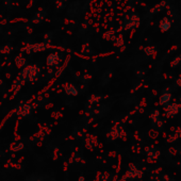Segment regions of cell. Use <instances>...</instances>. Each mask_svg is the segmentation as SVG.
Returning <instances> with one entry per match:
<instances>
[{"label":"cell","mask_w":181,"mask_h":181,"mask_svg":"<svg viewBox=\"0 0 181 181\" xmlns=\"http://www.w3.org/2000/svg\"><path fill=\"white\" fill-rule=\"evenodd\" d=\"M11 5H12V2L11 0H4V7H7V9H11Z\"/></svg>","instance_id":"ba28073f"},{"label":"cell","mask_w":181,"mask_h":181,"mask_svg":"<svg viewBox=\"0 0 181 181\" xmlns=\"http://www.w3.org/2000/svg\"><path fill=\"white\" fill-rule=\"evenodd\" d=\"M12 50V46L10 44H7V45H4L2 47L0 48V52L1 53H10Z\"/></svg>","instance_id":"5b68a950"},{"label":"cell","mask_w":181,"mask_h":181,"mask_svg":"<svg viewBox=\"0 0 181 181\" xmlns=\"http://www.w3.org/2000/svg\"><path fill=\"white\" fill-rule=\"evenodd\" d=\"M55 4H57V9H62V7H63V3H62V0H57V2H55Z\"/></svg>","instance_id":"9c48e42d"},{"label":"cell","mask_w":181,"mask_h":181,"mask_svg":"<svg viewBox=\"0 0 181 181\" xmlns=\"http://www.w3.org/2000/svg\"><path fill=\"white\" fill-rule=\"evenodd\" d=\"M172 27V22L167 17H164L161 20V24H160V29L162 30L163 32H166L170 30V28Z\"/></svg>","instance_id":"7a4b0ae2"},{"label":"cell","mask_w":181,"mask_h":181,"mask_svg":"<svg viewBox=\"0 0 181 181\" xmlns=\"http://www.w3.org/2000/svg\"><path fill=\"white\" fill-rule=\"evenodd\" d=\"M151 48H152V47L146 48V49H145V51H146V52H147L148 54H151V53H152V51H153V49H151Z\"/></svg>","instance_id":"7c38bea8"},{"label":"cell","mask_w":181,"mask_h":181,"mask_svg":"<svg viewBox=\"0 0 181 181\" xmlns=\"http://www.w3.org/2000/svg\"><path fill=\"white\" fill-rule=\"evenodd\" d=\"M138 24H140V18L138 15H131L128 22H126V29H132L134 27L138 26Z\"/></svg>","instance_id":"6da1fadb"},{"label":"cell","mask_w":181,"mask_h":181,"mask_svg":"<svg viewBox=\"0 0 181 181\" xmlns=\"http://www.w3.org/2000/svg\"><path fill=\"white\" fill-rule=\"evenodd\" d=\"M170 99V95H163L161 97V103L162 105H166V102H168V100Z\"/></svg>","instance_id":"52a82bcc"},{"label":"cell","mask_w":181,"mask_h":181,"mask_svg":"<svg viewBox=\"0 0 181 181\" xmlns=\"http://www.w3.org/2000/svg\"><path fill=\"white\" fill-rule=\"evenodd\" d=\"M33 17L36 18L37 20H40V22H42V20H43L44 18L46 17V11H45L44 9H42V7H41L40 10H38V11L36 12L35 15H34Z\"/></svg>","instance_id":"277c9868"},{"label":"cell","mask_w":181,"mask_h":181,"mask_svg":"<svg viewBox=\"0 0 181 181\" xmlns=\"http://www.w3.org/2000/svg\"><path fill=\"white\" fill-rule=\"evenodd\" d=\"M59 63V55L57 53H51L47 58V64L50 66L57 65Z\"/></svg>","instance_id":"3957f363"},{"label":"cell","mask_w":181,"mask_h":181,"mask_svg":"<svg viewBox=\"0 0 181 181\" xmlns=\"http://www.w3.org/2000/svg\"><path fill=\"white\" fill-rule=\"evenodd\" d=\"M7 20H9L7 18H5V19H2V20L0 22V24H1V25H5V24H7Z\"/></svg>","instance_id":"4fadbf2b"},{"label":"cell","mask_w":181,"mask_h":181,"mask_svg":"<svg viewBox=\"0 0 181 181\" xmlns=\"http://www.w3.org/2000/svg\"><path fill=\"white\" fill-rule=\"evenodd\" d=\"M164 7H165V2H161L160 4H158L156 7H153L151 10V13H157V12L161 11L162 9H164Z\"/></svg>","instance_id":"8992f818"},{"label":"cell","mask_w":181,"mask_h":181,"mask_svg":"<svg viewBox=\"0 0 181 181\" xmlns=\"http://www.w3.org/2000/svg\"><path fill=\"white\" fill-rule=\"evenodd\" d=\"M0 33H1V28H0Z\"/></svg>","instance_id":"5bb4252c"},{"label":"cell","mask_w":181,"mask_h":181,"mask_svg":"<svg viewBox=\"0 0 181 181\" xmlns=\"http://www.w3.org/2000/svg\"><path fill=\"white\" fill-rule=\"evenodd\" d=\"M117 43H116V45H117V46H120V45H123V37H122V36H120V37H118V38H117Z\"/></svg>","instance_id":"8fae6325"},{"label":"cell","mask_w":181,"mask_h":181,"mask_svg":"<svg viewBox=\"0 0 181 181\" xmlns=\"http://www.w3.org/2000/svg\"><path fill=\"white\" fill-rule=\"evenodd\" d=\"M179 60H181V57H177V58L175 59L174 62L172 63V66H176L178 64V62H179Z\"/></svg>","instance_id":"30bf717a"}]
</instances>
